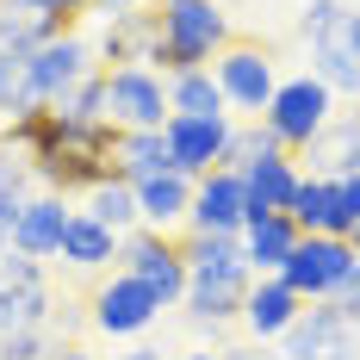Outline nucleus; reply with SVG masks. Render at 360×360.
<instances>
[{"mask_svg":"<svg viewBox=\"0 0 360 360\" xmlns=\"http://www.w3.org/2000/svg\"><path fill=\"white\" fill-rule=\"evenodd\" d=\"M162 32H155V75H186V69H212L217 56L236 44V19L224 0H168L162 13Z\"/></svg>","mask_w":360,"mask_h":360,"instance_id":"nucleus-1","label":"nucleus"},{"mask_svg":"<svg viewBox=\"0 0 360 360\" xmlns=\"http://www.w3.org/2000/svg\"><path fill=\"white\" fill-rule=\"evenodd\" d=\"M298 32L311 44V75L329 94L360 100V13L348 0H304Z\"/></svg>","mask_w":360,"mask_h":360,"instance_id":"nucleus-2","label":"nucleus"},{"mask_svg":"<svg viewBox=\"0 0 360 360\" xmlns=\"http://www.w3.org/2000/svg\"><path fill=\"white\" fill-rule=\"evenodd\" d=\"M329 118H335V94H329L311 69L304 75H280L274 100H267V112H261V124L274 131V143L286 149V155H304V149L329 131Z\"/></svg>","mask_w":360,"mask_h":360,"instance_id":"nucleus-3","label":"nucleus"},{"mask_svg":"<svg viewBox=\"0 0 360 360\" xmlns=\"http://www.w3.org/2000/svg\"><path fill=\"white\" fill-rule=\"evenodd\" d=\"M217 87H224V100H230V118H261L267 100H274V87H280V63H274V44H261V37H243L224 50L212 63Z\"/></svg>","mask_w":360,"mask_h":360,"instance_id":"nucleus-4","label":"nucleus"},{"mask_svg":"<svg viewBox=\"0 0 360 360\" xmlns=\"http://www.w3.org/2000/svg\"><path fill=\"white\" fill-rule=\"evenodd\" d=\"M155 317H162V298H155L137 274H124V267L100 274V280H94V292H87V323L100 329V335H112V342L143 335Z\"/></svg>","mask_w":360,"mask_h":360,"instance_id":"nucleus-5","label":"nucleus"},{"mask_svg":"<svg viewBox=\"0 0 360 360\" xmlns=\"http://www.w3.org/2000/svg\"><path fill=\"white\" fill-rule=\"evenodd\" d=\"M354 267H360V249L348 236H298V249H292V261L280 274L304 304H329V298H342Z\"/></svg>","mask_w":360,"mask_h":360,"instance_id":"nucleus-6","label":"nucleus"},{"mask_svg":"<svg viewBox=\"0 0 360 360\" xmlns=\"http://www.w3.org/2000/svg\"><path fill=\"white\" fill-rule=\"evenodd\" d=\"M118 267L124 274H137L155 298H162V311H174L180 298H186V261H180V236H168V230H149V224H137L124 243H118Z\"/></svg>","mask_w":360,"mask_h":360,"instance_id":"nucleus-7","label":"nucleus"},{"mask_svg":"<svg viewBox=\"0 0 360 360\" xmlns=\"http://www.w3.org/2000/svg\"><path fill=\"white\" fill-rule=\"evenodd\" d=\"M106 124L112 131H162L168 124V75L149 63L106 69Z\"/></svg>","mask_w":360,"mask_h":360,"instance_id":"nucleus-8","label":"nucleus"},{"mask_svg":"<svg viewBox=\"0 0 360 360\" xmlns=\"http://www.w3.org/2000/svg\"><path fill=\"white\" fill-rule=\"evenodd\" d=\"M25 69H32V100L37 106H63L87 75H100V50H94L87 32H63V37H50L44 50H32Z\"/></svg>","mask_w":360,"mask_h":360,"instance_id":"nucleus-9","label":"nucleus"},{"mask_svg":"<svg viewBox=\"0 0 360 360\" xmlns=\"http://www.w3.org/2000/svg\"><path fill=\"white\" fill-rule=\"evenodd\" d=\"M286 360H360V323L342 317V304H304V317L280 335Z\"/></svg>","mask_w":360,"mask_h":360,"instance_id":"nucleus-10","label":"nucleus"},{"mask_svg":"<svg viewBox=\"0 0 360 360\" xmlns=\"http://www.w3.org/2000/svg\"><path fill=\"white\" fill-rule=\"evenodd\" d=\"M186 230H224V236H243V230H249V180L236 174V168L199 174V180H193Z\"/></svg>","mask_w":360,"mask_h":360,"instance_id":"nucleus-11","label":"nucleus"},{"mask_svg":"<svg viewBox=\"0 0 360 360\" xmlns=\"http://www.w3.org/2000/svg\"><path fill=\"white\" fill-rule=\"evenodd\" d=\"M249 280L255 274H193L186 280V298H180V311H186V323L199 329H230L243 323V298H249Z\"/></svg>","mask_w":360,"mask_h":360,"instance_id":"nucleus-12","label":"nucleus"},{"mask_svg":"<svg viewBox=\"0 0 360 360\" xmlns=\"http://www.w3.org/2000/svg\"><path fill=\"white\" fill-rule=\"evenodd\" d=\"M298 317H304V298L286 286V274H255L249 280V298H243V335L249 342H280Z\"/></svg>","mask_w":360,"mask_h":360,"instance_id":"nucleus-13","label":"nucleus"},{"mask_svg":"<svg viewBox=\"0 0 360 360\" xmlns=\"http://www.w3.org/2000/svg\"><path fill=\"white\" fill-rule=\"evenodd\" d=\"M230 124H236V118H180V112H168L162 137H168V149H174V168H180V174H193V180L212 174L217 162H224Z\"/></svg>","mask_w":360,"mask_h":360,"instance_id":"nucleus-14","label":"nucleus"},{"mask_svg":"<svg viewBox=\"0 0 360 360\" xmlns=\"http://www.w3.org/2000/svg\"><path fill=\"white\" fill-rule=\"evenodd\" d=\"M81 212V205H69L63 193H37L32 205L19 212V224H13V249L19 255H37V261H50V255L63 249V236H69V217Z\"/></svg>","mask_w":360,"mask_h":360,"instance_id":"nucleus-15","label":"nucleus"},{"mask_svg":"<svg viewBox=\"0 0 360 360\" xmlns=\"http://www.w3.org/2000/svg\"><path fill=\"white\" fill-rule=\"evenodd\" d=\"M243 180H249V224H255V217L292 212V193H298V180H304V168H298V155H286V149H274V155H261V162H249V168H243Z\"/></svg>","mask_w":360,"mask_h":360,"instance_id":"nucleus-16","label":"nucleus"},{"mask_svg":"<svg viewBox=\"0 0 360 360\" xmlns=\"http://www.w3.org/2000/svg\"><path fill=\"white\" fill-rule=\"evenodd\" d=\"M155 32H162V19H155V13H106V32L94 37L100 69H131V63H149V56H155Z\"/></svg>","mask_w":360,"mask_h":360,"instance_id":"nucleus-17","label":"nucleus"},{"mask_svg":"<svg viewBox=\"0 0 360 360\" xmlns=\"http://www.w3.org/2000/svg\"><path fill=\"white\" fill-rule=\"evenodd\" d=\"M186 212H193V174L168 168V174L137 180V217H143L149 230H168V236H180V230H186Z\"/></svg>","mask_w":360,"mask_h":360,"instance_id":"nucleus-18","label":"nucleus"},{"mask_svg":"<svg viewBox=\"0 0 360 360\" xmlns=\"http://www.w3.org/2000/svg\"><path fill=\"white\" fill-rule=\"evenodd\" d=\"M298 168L317 180H342V174H360V112H342L329 118V131L298 155Z\"/></svg>","mask_w":360,"mask_h":360,"instance_id":"nucleus-19","label":"nucleus"},{"mask_svg":"<svg viewBox=\"0 0 360 360\" xmlns=\"http://www.w3.org/2000/svg\"><path fill=\"white\" fill-rule=\"evenodd\" d=\"M118 230H106V224H94L87 212L69 217V236H63V249H56V261L69 267V274H112V261H118Z\"/></svg>","mask_w":360,"mask_h":360,"instance_id":"nucleus-20","label":"nucleus"},{"mask_svg":"<svg viewBox=\"0 0 360 360\" xmlns=\"http://www.w3.org/2000/svg\"><path fill=\"white\" fill-rule=\"evenodd\" d=\"M174 168V149H168V137L162 131H118L112 137V174L118 180H149V174H168Z\"/></svg>","mask_w":360,"mask_h":360,"instance_id":"nucleus-21","label":"nucleus"},{"mask_svg":"<svg viewBox=\"0 0 360 360\" xmlns=\"http://www.w3.org/2000/svg\"><path fill=\"white\" fill-rule=\"evenodd\" d=\"M298 224H292L286 212H274V217H255L249 230H243V255H249V274H280L292 261V249H298Z\"/></svg>","mask_w":360,"mask_h":360,"instance_id":"nucleus-22","label":"nucleus"},{"mask_svg":"<svg viewBox=\"0 0 360 360\" xmlns=\"http://www.w3.org/2000/svg\"><path fill=\"white\" fill-rule=\"evenodd\" d=\"M180 261L186 274H249L243 236H224V230H180Z\"/></svg>","mask_w":360,"mask_h":360,"instance_id":"nucleus-23","label":"nucleus"},{"mask_svg":"<svg viewBox=\"0 0 360 360\" xmlns=\"http://www.w3.org/2000/svg\"><path fill=\"white\" fill-rule=\"evenodd\" d=\"M63 32H75V25H63L56 13H32V6L0 0V56H32V50H44Z\"/></svg>","mask_w":360,"mask_h":360,"instance_id":"nucleus-24","label":"nucleus"},{"mask_svg":"<svg viewBox=\"0 0 360 360\" xmlns=\"http://www.w3.org/2000/svg\"><path fill=\"white\" fill-rule=\"evenodd\" d=\"M168 112H180V118H230V100H224L212 69H186V75H168Z\"/></svg>","mask_w":360,"mask_h":360,"instance_id":"nucleus-25","label":"nucleus"},{"mask_svg":"<svg viewBox=\"0 0 360 360\" xmlns=\"http://www.w3.org/2000/svg\"><path fill=\"white\" fill-rule=\"evenodd\" d=\"M81 212L94 217V224H106V230H118V236H131L143 217H137V186L131 180H100L94 193H81Z\"/></svg>","mask_w":360,"mask_h":360,"instance_id":"nucleus-26","label":"nucleus"},{"mask_svg":"<svg viewBox=\"0 0 360 360\" xmlns=\"http://www.w3.org/2000/svg\"><path fill=\"white\" fill-rule=\"evenodd\" d=\"M274 131H267V124H261V118H236V124H230V143H224V162H217V168H236V174H243V168H249V162H261V155H274Z\"/></svg>","mask_w":360,"mask_h":360,"instance_id":"nucleus-27","label":"nucleus"},{"mask_svg":"<svg viewBox=\"0 0 360 360\" xmlns=\"http://www.w3.org/2000/svg\"><path fill=\"white\" fill-rule=\"evenodd\" d=\"M32 56H0V124H13V118H25L37 112L32 100V69H25Z\"/></svg>","mask_w":360,"mask_h":360,"instance_id":"nucleus-28","label":"nucleus"},{"mask_svg":"<svg viewBox=\"0 0 360 360\" xmlns=\"http://www.w3.org/2000/svg\"><path fill=\"white\" fill-rule=\"evenodd\" d=\"M286 217L304 230V236H329V180L304 174V180H298V193H292V212Z\"/></svg>","mask_w":360,"mask_h":360,"instance_id":"nucleus-29","label":"nucleus"},{"mask_svg":"<svg viewBox=\"0 0 360 360\" xmlns=\"http://www.w3.org/2000/svg\"><path fill=\"white\" fill-rule=\"evenodd\" d=\"M37 193H44V186H37L32 155L13 149V143H0V199H6V205H25V199H37Z\"/></svg>","mask_w":360,"mask_h":360,"instance_id":"nucleus-30","label":"nucleus"},{"mask_svg":"<svg viewBox=\"0 0 360 360\" xmlns=\"http://www.w3.org/2000/svg\"><path fill=\"white\" fill-rule=\"evenodd\" d=\"M37 286H50V274H44V261L37 255H19V249H0V292H37Z\"/></svg>","mask_w":360,"mask_h":360,"instance_id":"nucleus-31","label":"nucleus"},{"mask_svg":"<svg viewBox=\"0 0 360 360\" xmlns=\"http://www.w3.org/2000/svg\"><path fill=\"white\" fill-rule=\"evenodd\" d=\"M360 224V174L329 180V236H354Z\"/></svg>","mask_w":360,"mask_h":360,"instance_id":"nucleus-32","label":"nucleus"},{"mask_svg":"<svg viewBox=\"0 0 360 360\" xmlns=\"http://www.w3.org/2000/svg\"><path fill=\"white\" fill-rule=\"evenodd\" d=\"M56 354V329H6L0 335V360H50Z\"/></svg>","mask_w":360,"mask_h":360,"instance_id":"nucleus-33","label":"nucleus"},{"mask_svg":"<svg viewBox=\"0 0 360 360\" xmlns=\"http://www.w3.org/2000/svg\"><path fill=\"white\" fill-rule=\"evenodd\" d=\"M13 317H19V329H56V292L50 286L19 292V298H13Z\"/></svg>","mask_w":360,"mask_h":360,"instance_id":"nucleus-34","label":"nucleus"},{"mask_svg":"<svg viewBox=\"0 0 360 360\" xmlns=\"http://www.w3.org/2000/svg\"><path fill=\"white\" fill-rule=\"evenodd\" d=\"M224 360H286V354H280V342H249L243 335L236 348H224Z\"/></svg>","mask_w":360,"mask_h":360,"instance_id":"nucleus-35","label":"nucleus"},{"mask_svg":"<svg viewBox=\"0 0 360 360\" xmlns=\"http://www.w3.org/2000/svg\"><path fill=\"white\" fill-rule=\"evenodd\" d=\"M335 304H342V317H348V323H360V267L348 274V286H342V298H335Z\"/></svg>","mask_w":360,"mask_h":360,"instance_id":"nucleus-36","label":"nucleus"},{"mask_svg":"<svg viewBox=\"0 0 360 360\" xmlns=\"http://www.w3.org/2000/svg\"><path fill=\"white\" fill-rule=\"evenodd\" d=\"M44 6H50L63 25H75V19H87V13H94V0H44Z\"/></svg>","mask_w":360,"mask_h":360,"instance_id":"nucleus-37","label":"nucleus"},{"mask_svg":"<svg viewBox=\"0 0 360 360\" xmlns=\"http://www.w3.org/2000/svg\"><path fill=\"white\" fill-rule=\"evenodd\" d=\"M94 6H106V13H149V6H162V0H94Z\"/></svg>","mask_w":360,"mask_h":360,"instance_id":"nucleus-38","label":"nucleus"},{"mask_svg":"<svg viewBox=\"0 0 360 360\" xmlns=\"http://www.w3.org/2000/svg\"><path fill=\"white\" fill-rule=\"evenodd\" d=\"M50 360H94V354H87L81 342H56V354H50Z\"/></svg>","mask_w":360,"mask_h":360,"instance_id":"nucleus-39","label":"nucleus"},{"mask_svg":"<svg viewBox=\"0 0 360 360\" xmlns=\"http://www.w3.org/2000/svg\"><path fill=\"white\" fill-rule=\"evenodd\" d=\"M6 329H19V317H13V292H0V335Z\"/></svg>","mask_w":360,"mask_h":360,"instance_id":"nucleus-40","label":"nucleus"},{"mask_svg":"<svg viewBox=\"0 0 360 360\" xmlns=\"http://www.w3.org/2000/svg\"><path fill=\"white\" fill-rule=\"evenodd\" d=\"M118 360H168V354H162V348H124Z\"/></svg>","mask_w":360,"mask_h":360,"instance_id":"nucleus-41","label":"nucleus"},{"mask_svg":"<svg viewBox=\"0 0 360 360\" xmlns=\"http://www.w3.org/2000/svg\"><path fill=\"white\" fill-rule=\"evenodd\" d=\"M180 360H224V348H193V354H180Z\"/></svg>","mask_w":360,"mask_h":360,"instance_id":"nucleus-42","label":"nucleus"},{"mask_svg":"<svg viewBox=\"0 0 360 360\" xmlns=\"http://www.w3.org/2000/svg\"><path fill=\"white\" fill-rule=\"evenodd\" d=\"M0 249H13V230H6V224H0Z\"/></svg>","mask_w":360,"mask_h":360,"instance_id":"nucleus-43","label":"nucleus"},{"mask_svg":"<svg viewBox=\"0 0 360 360\" xmlns=\"http://www.w3.org/2000/svg\"><path fill=\"white\" fill-rule=\"evenodd\" d=\"M348 243H354V249H360V224H354V236H348Z\"/></svg>","mask_w":360,"mask_h":360,"instance_id":"nucleus-44","label":"nucleus"},{"mask_svg":"<svg viewBox=\"0 0 360 360\" xmlns=\"http://www.w3.org/2000/svg\"><path fill=\"white\" fill-rule=\"evenodd\" d=\"M162 6H168V0H162Z\"/></svg>","mask_w":360,"mask_h":360,"instance_id":"nucleus-45","label":"nucleus"}]
</instances>
